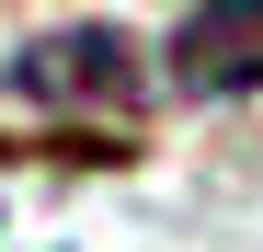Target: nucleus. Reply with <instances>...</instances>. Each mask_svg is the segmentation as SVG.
I'll list each match as a JSON object with an SVG mask.
<instances>
[{
	"mask_svg": "<svg viewBox=\"0 0 263 252\" xmlns=\"http://www.w3.org/2000/svg\"><path fill=\"white\" fill-rule=\"evenodd\" d=\"M172 80H183V103L263 92V0H195L172 23Z\"/></svg>",
	"mask_w": 263,
	"mask_h": 252,
	"instance_id": "f03ea898",
	"label": "nucleus"
},
{
	"mask_svg": "<svg viewBox=\"0 0 263 252\" xmlns=\"http://www.w3.org/2000/svg\"><path fill=\"white\" fill-rule=\"evenodd\" d=\"M126 92H138V46L115 23H58L12 58V103H34V115H115Z\"/></svg>",
	"mask_w": 263,
	"mask_h": 252,
	"instance_id": "f257e3e1",
	"label": "nucleus"
}]
</instances>
